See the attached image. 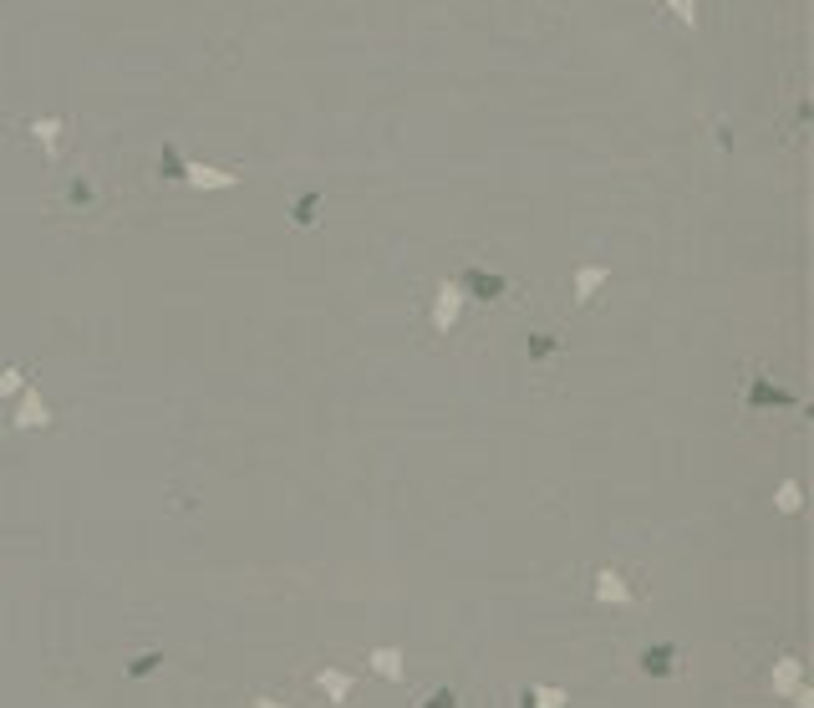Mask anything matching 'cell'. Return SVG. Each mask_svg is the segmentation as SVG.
<instances>
[{
	"label": "cell",
	"mask_w": 814,
	"mask_h": 708,
	"mask_svg": "<svg viewBox=\"0 0 814 708\" xmlns=\"http://www.w3.org/2000/svg\"><path fill=\"white\" fill-rule=\"evenodd\" d=\"M469 286H474L479 296H499V291H504V281H499V276H469Z\"/></svg>",
	"instance_id": "cell-2"
},
{
	"label": "cell",
	"mask_w": 814,
	"mask_h": 708,
	"mask_svg": "<svg viewBox=\"0 0 814 708\" xmlns=\"http://www.w3.org/2000/svg\"><path fill=\"white\" fill-rule=\"evenodd\" d=\"M697 6H703V0H662V16L677 26H697Z\"/></svg>",
	"instance_id": "cell-1"
}]
</instances>
